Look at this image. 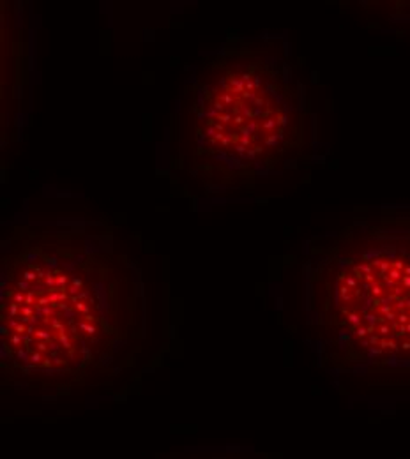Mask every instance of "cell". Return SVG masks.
<instances>
[{"mask_svg":"<svg viewBox=\"0 0 410 459\" xmlns=\"http://www.w3.org/2000/svg\"><path fill=\"white\" fill-rule=\"evenodd\" d=\"M2 371L69 387L105 371L140 329L135 280L105 258L31 249L2 276Z\"/></svg>","mask_w":410,"mask_h":459,"instance_id":"1","label":"cell"},{"mask_svg":"<svg viewBox=\"0 0 410 459\" xmlns=\"http://www.w3.org/2000/svg\"><path fill=\"white\" fill-rule=\"evenodd\" d=\"M308 306L333 366L410 384V220L333 247L310 276Z\"/></svg>","mask_w":410,"mask_h":459,"instance_id":"2","label":"cell"}]
</instances>
